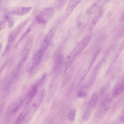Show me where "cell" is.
Segmentation results:
<instances>
[{"label":"cell","mask_w":124,"mask_h":124,"mask_svg":"<svg viewBox=\"0 0 124 124\" xmlns=\"http://www.w3.org/2000/svg\"><path fill=\"white\" fill-rule=\"evenodd\" d=\"M121 115H120V116L119 118V122H124V111L123 110Z\"/></svg>","instance_id":"cell-26"},{"label":"cell","mask_w":124,"mask_h":124,"mask_svg":"<svg viewBox=\"0 0 124 124\" xmlns=\"http://www.w3.org/2000/svg\"><path fill=\"white\" fill-rule=\"evenodd\" d=\"M63 60V56L62 54H59L56 57L55 61L54 70L55 71H57L61 68Z\"/></svg>","instance_id":"cell-13"},{"label":"cell","mask_w":124,"mask_h":124,"mask_svg":"<svg viewBox=\"0 0 124 124\" xmlns=\"http://www.w3.org/2000/svg\"><path fill=\"white\" fill-rule=\"evenodd\" d=\"M44 52L43 50L40 49L34 55L31 62L27 67V71L31 72L39 65L43 58Z\"/></svg>","instance_id":"cell-2"},{"label":"cell","mask_w":124,"mask_h":124,"mask_svg":"<svg viewBox=\"0 0 124 124\" xmlns=\"http://www.w3.org/2000/svg\"><path fill=\"white\" fill-rule=\"evenodd\" d=\"M27 20L24 21L17 26L9 35L8 43L13 44L16 37L27 23Z\"/></svg>","instance_id":"cell-5"},{"label":"cell","mask_w":124,"mask_h":124,"mask_svg":"<svg viewBox=\"0 0 124 124\" xmlns=\"http://www.w3.org/2000/svg\"><path fill=\"white\" fill-rule=\"evenodd\" d=\"M44 94V91L43 90H42L41 92L40 95L37 99L35 102L34 103L33 105V106L34 107H37L40 104L43 99Z\"/></svg>","instance_id":"cell-18"},{"label":"cell","mask_w":124,"mask_h":124,"mask_svg":"<svg viewBox=\"0 0 124 124\" xmlns=\"http://www.w3.org/2000/svg\"><path fill=\"white\" fill-rule=\"evenodd\" d=\"M55 10L52 7H46L43 9L36 18L38 22L44 24L47 23L54 16Z\"/></svg>","instance_id":"cell-1"},{"label":"cell","mask_w":124,"mask_h":124,"mask_svg":"<svg viewBox=\"0 0 124 124\" xmlns=\"http://www.w3.org/2000/svg\"><path fill=\"white\" fill-rule=\"evenodd\" d=\"M46 78V75H44L36 84L39 87L41 86L45 82Z\"/></svg>","instance_id":"cell-21"},{"label":"cell","mask_w":124,"mask_h":124,"mask_svg":"<svg viewBox=\"0 0 124 124\" xmlns=\"http://www.w3.org/2000/svg\"><path fill=\"white\" fill-rule=\"evenodd\" d=\"M111 101V98L108 96L106 97L103 100L102 105L103 110L104 112H106L109 109Z\"/></svg>","instance_id":"cell-14"},{"label":"cell","mask_w":124,"mask_h":124,"mask_svg":"<svg viewBox=\"0 0 124 124\" xmlns=\"http://www.w3.org/2000/svg\"><path fill=\"white\" fill-rule=\"evenodd\" d=\"M109 0H97L86 10V13L92 15L99 11Z\"/></svg>","instance_id":"cell-3"},{"label":"cell","mask_w":124,"mask_h":124,"mask_svg":"<svg viewBox=\"0 0 124 124\" xmlns=\"http://www.w3.org/2000/svg\"><path fill=\"white\" fill-rule=\"evenodd\" d=\"M6 25V21L1 20L0 22V31Z\"/></svg>","instance_id":"cell-25"},{"label":"cell","mask_w":124,"mask_h":124,"mask_svg":"<svg viewBox=\"0 0 124 124\" xmlns=\"http://www.w3.org/2000/svg\"><path fill=\"white\" fill-rule=\"evenodd\" d=\"M124 80L123 79L118 82L114 86L112 91V96L116 97L119 95L124 89Z\"/></svg>","instance_id":"cell-8"},{"label":"cell","mask_w":124,"mask_h":124,"mask_svg":"<svg viewBox=\"0 0 124 124\" xmlns=\"http://www.w3.org/2000/svg\"><path fill=\"white\" fill-rule=\"evenodd\" d=\"M75 111L74 109H70L68 113V117L69 120L71 121H73L75 119Z\"/></svg>","instance_id":"cell-19"},{"label":"cell","mask_w":124,"mask_h":124,"mask_svg":"<svg viewBox=\"0 0 124 124\" xmlns=\"http://www.w3.org/2000/svg\"><path fill=\"white\" fill-rule=\"evenodd\" d=\"M31 30V27H29L25 32L23 34L20 39L16 43L15 46V48H16L19 45L21 41H22L28 35L30 32Z\"/></svg>","instance_id":"cell-17"},{"label":"cell","mask_w":124,"mask_h":124,"mask_svg":"<svg viewBox=\"0 0 124 124\" xmlns=\"http://www.w3.org/2000/svg\"><path fill=\"white\" fill-rule=\"evenodd\" d=\"M25 98H21L16 101L10 107L9 111L11 113H14L16 112L23 104Z\"/></svg>","instance_id":"cell-12"},{"label":"cell","mask_w":124,"mask_h":124,"mask_svg":"<svg viewBox=\"0 0 124 124\" xmlns=\"http://www.w3.org/2000/svg\"></svg>","instance_id":"cell-28"},{"label":"cell","mask_w":124,"mask_h":124,"mask_svg":"<svg viewBox=\"0 0 124 124\" xmlns=\"http://www.w3.org/2000/svg\"><path fill=\"white\" fill-rule=\"evenodd\" d=\"M31 9L32 8L31 7H20L13 10L12 12L16 15L22 16L28 14L30 11Z\"/></svg>","instance_id":"cell-9"},{"label":"cell","mask_w":124,"mask_h":124,"mask_svg":"<svg viewBox=\"0 0 124 124\" xmlns=\"http://www.w3.org/2000/svg\"><path fill=\"white\" fill-rule=\"evenodd\" d=\"M32 39L29 38L28 39L23 49L22 57L20 62L24 65L29 55L32 46Z\"/></svg>","instance_id":"cell-6"},{"label":"cell","mask_w":124,"mask_h":124,"mask_svg":"<svg viewBox=\"0 0 124 124\" xmlns=\"http://www.w3.org/2000/svg\"><path fill=\"white\" fill-rule=\"evenodd\" d=\"M27 114V112L23 111L20 113L17 117L15 124H20L24 120Z\"/></svg>","instance_id":"cell-16"},{"label":"cell","mask_w":124,"mask_h":124,"mask_svg":"<svg viewBox=\"0 0 124 124\" xmlns=\"http://www.w3.org/2000/svg\"><path fill=\"white\" fill-rule=\"evenodd\" d=\"M56 30V25L53 26L45 38L41 46L40 49L45 51L53 39Z\"/></svg>","instance_id":"cell-4"},{"label":"cell","mask_w":124,"mask_h":124,"mask_svg":"<svg viewBox=\"0 0 124 124\" xmlns=\"http://www.w3.org/2000/svg\"><path fill=\"white\" fill-rule=\"evenodd\" d=\"M8 62V60H6L2 64L0 68V74L1 73L2 71L5 68L7 65Z\"/></svg>","instance_id":"cell-24"},{"label":"cell","mask_w":124,"mask_h":124,"mask_svg":"<svg viewBox=\"0 0 124 124\" xmlns=\"http://www.w3.org/2000/svg\"><path fill=\"white\" fill-rule=\"evenodd\" d=\"M82 0H70L66 8L64 16L68 17Z\"/></svg>","instance_id":"cell-7"},{"label":"cell","mask_w":124,"mask_h":124,"mask_svg":"<svg viewBox=\"0 0 124 124\" xmlns=\"http://www.w3.org/2000/svg\"><path fill=\"white\" fill-rule=\"evenodd\" d=\"M87 94V93L85 91H80L77 93V96L78 97H85Z\"/></svg>","instance_id":"cell-23"},{"label":"cell","mask_w":124,"mask_h":124,"mask_svg":"<svg viewBox=\"0 0 124 124\" xmlns=\"http://www.w3.org/2000/svg\"><path fill=\"white\" fill-rule=\"evenodd\" d=\"M2 46V44L0 43V50Z\"/></svg>","instance_id":"cell-27"},{"label":"cell","mask_w":124,"mask_h":124,"mask_svg":"<svg viewBox=\"0 0 124 124\" xmlns=\"http://www.w3.org/2000/svg\"><path fill=\"white\" fill-rule=\"evenodd\" d=\"M98 96V94L97 93H94L93 94L89 100L86 110L91 112L96 105Z\"/></svg>","instance_id":"cell-10"},{"label":"cell","mask_w":124,"mask_h":124,"mask_svg":"<svg viewBox=\"0 0 124 124\" xmlns=\"http://www.w3.org/2000/svg\"><path fill=\"white\" fill-rule=\"evenodd\" d=\"M39 88V86L36 84L32 87L27 95L28 100L27 104L30 103L35 96L37 93Z\"/></svg>","instance_id":"cell-11"},{"label":"cell","mask_w":124,"mask_h":124,"mask_svg":"<svg viewBox=\"0 0 124 124\" xmlns=\"http://www.w3.org/2000/svg\"><path fill=\"white\" fill-rule=\"evenodd\" d=\"M103 14L102 10H100L99 13L95 16L93 20V22L94 23H96L100 18Z\"/></svg>","instance_id":"cell-20"},{"label":"cell","mask_w":124,"mask_h":124,"mask_svg":"<svg viewBox=\"0 0 124 124\" xmlns=\"http://www.w3.org/2000/svg\"><path fill=\"white\" fill-rule=\"evenodd\" d=\"M3 18L4 20L7 21L8 23V27H12L14 25L15 23L13 18L8 15L4 14Z\"/></svg>","instance_id":"cell-15"},{"label":"cell","mask_w":124,"mask_h":124,"mask_svg":"<svg viewBox=\"0 0 124 124\" xmlns=\"http://www.w3.org/2000/svg\"><path fill=\"white\" fill-rule=\"evenodd\" d=\"M70 79L69 77H66L63 79L61 85V87H63L67 83Z\"/></svg>","instance_id":"cell-22"}]
</instances>
